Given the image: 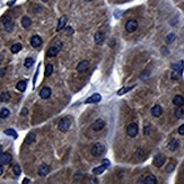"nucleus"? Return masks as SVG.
Listing matches in <instances>:
<instances>
[{"label":"nucleus","instance_id":"obj_1","mask_svg":"<svg viewBox=\"0 0 184 184\" xmlns=\"http://www.w3.org/2000/svg\"><path fill=\"white\" fill-rule=\"evenodd\" d=\"M105 153V146L102 143H95L92 148V155L95 157H100Z\"/></svg>","mask_w":184,"mask_h":184},{"label":"nucleus","instance_id":"obj_2","mask_svg":"<svg viewBox=\"0 0 184 184\" xmlns=\"http://www.w3.org/2000/svg\"><path fill=\"white\" fill-rule=\"evenodd\" d=\"M70 125H71V121H70V119H69V118H63V119L60 120L58 128H59V130H60L61 132H67V131L69 130Z\"/></svg>","mask_w":184,"mask_h":184},{"label":"nucleus","instance_id":"obj_3","mask_svg":"<svg viewBox=\"0 0 184 184\" xmlns=\"http://www.w3.org/2000/svg\"><path fill=\"white\" fill-rule=\"evenodd\" d=\"M138 28V21L136 19H130L129 21H127L125 24V31L129 32V33H133Z\"/></svg>","mask_w":184,"mask_h":184},{"label":"nucleus","instance_id":"obj_4","mask_svg":"<svg viewBox=\"0 0 184 184\" xmlns=\"http://www.w3.org/2000/svg\"><path fill=\"white\" fill-rule=\"evenodd\" d=\"M127 133L129 137H136L138 134V125L136 123H130L127 128Z\"/></svg>","mask_w":184,"mask_h":184},{"label":"nucleus","instance_id":"obj_5","mask_svg":"<svg viewBox=\"0 0 184 184\" xmlns=\"http://www.w3.org/2000/svg\"><path fill=\"white\" fill-rule=\"evenodd\" d=\"M165 162H166V157H165V155H162V154L155 156V158H154V165L156 167H162Z\"/></svg>","mask_w":184,"mask_h":184},{"label":"nucleus","instance_id":"obj_6","mask_svg":"<svg viewBox=\"0 0 184 184\" xmlns=\"http://www.w3.org/2000/svg\"><path fill=\"white\" fill-rule=\"evenodd\" d=\"M2 24H3L5 30L7 32H10L11 30H12V27H14V24H12L11 18L9 16H5V17L2 18Z\"/></svg>","mask_w":184,"mask_h":184},{"label":"nucleus","instance_id":"obj_7","mask_svg":"<svg viewBox=\"0 0 184 184\" xmlns=\"http://www.w3.org/2000/svg\"><path fill=\"white\" fill-rule=\"evenodd\" d=\"M12 160V156L9 153H2L0 155V163L1 164H9Z\"/></svg>","mask_w":184,"mask_h":184},{"label":"nucleus","instance_id":"obj_8","mask_svg":"<svg viewBox=\"0 0 184 184\" xmlns=\"http://www.w3.org/2000/svg\"><path fill=\"white\" fill-rule=\"evenodd\" d=\"M105 127V122L103 121L102 119H98V120H96L95 122L93 123L92 128L94 131H100V130H102L103 128Z\"/></svg>","mask_w":184,"mask_h":184},{"label":"nucleus","instance_id":"obj_9","mask_svg":"<svg viewBox=\"0 0 184 184\" xmlns=\"http://www.w3.org/2000/svg\"><path fill=\"white\" fill-rule=\"evenodd\" d=\"M102 100V96L100 95V94H94V95H92L91 97H88L86 101H85V103L86 104H92V103H98L100 101Z\"/></svg>","mask_w":184,"mask_h":184},{"label":"nucleus","instance_id":"obj_10","mask_svg":"<svg viewBox=\"0 0 184 184\" xmlns=\"http://www.w3.org/2000/svg\"><path fill=\"white\" fill-rule=\"evenodd\" d=\"M49 172H50V168H49V166L46 164H42L41 166L39 167V175L42 176V177L46 176L49 174Z\"/></svg>","mask_w":184,"mask_h":184},{"label":"nucleus","instance_id":"obj_11","mask_svg":"<svg viewBox=\"0 0 184 184\" xmlns=\"http://www.w3.org/2000/svg\"><path fill=\"white\" fill-rule=\"evenodd\" d=\"M171 68L173 69V71L175 72H181L183 71V68H184V63L183 61H178V62H176V63H173L172 66H171Z\"/></svg>","mask_w":184,"mask_h":184},{"label":"nucleus","instance_id":"obj_12","mask_svg":"<svg viewBox=\"0 0 184 184\" xmlns=\"http://www.w3.org/2000/svg\"><path fill=\"white\" fill-rule=\"evenodd\" d=\"M31 44L33 48H39L42 44V39L39 35H34L31 39Z\"/></svg>","mask_w":184,"mask_h":184},{"label":"nucleus","instance_id":"obj_13","mask_svg":"<svg viewBox=\"0 0 184 184\" xmlns=\"http://www.w3.org/2000/svg\"><path fill=\"white\" fill-rule=\"evenodd\" d=\"M88 67H89V61L84 60V61L78 63V66H77V71H79V72L85 71V70H87Z\"/></svg>","mask_w":184,"mask_h":184},{"label":"nucleus","instance_id":"obj_14","mask_svg":"<svg viewBox=\"0 0 184 184\" xmlns=\"http://www.w3.org/2000/svg\"><path fill=\"white\" fill-rule=\"evenodd\" d=\"M50 95H51V88H49V87H44V88H42L41 92H40V96H41V98H43V100L49 98V97H50Z\"/></svg>","mask_w":184,"mask_h":184},{"label":"nucleus","instance_id":"obj_15","mask_svg":"<svg viewBox=\"0 0 184 184\" xmlns=\"http://www.w3.org/2000/svg\"><path fill=\"white\" fill-rule=\"evenodd\" d=\"M162 113H163V109H162L160 105H155L153 109H151V114H153V116H155V118L160 116Z\"/></svg>","mask_w":184,"mask_h":184},{"label":"nucleus","instance_id":"obj_16","mask_svg":"<svg viewBox=\"0 0 184 184\" xmlns=\"http://www.w3.org/2000/svg\"><path fill=\"white\" fill-rule=\"evenodd\" d=\"M178 146H180V142H178V140H176V139H172L168 145H167V148L169 149V150H172V151H175L177 148H178Z\"/></svg>","mask_w":184,"mask_h":184},{"label":"nucleus","instance_id":"obj_17","mask_svg":"<svg viewBox=\"0 0 184 184\" xmlns=\"http://www.w3.org/2000/svg\"><path fill=\"white\" fill-rule=\"evenodd\" d=\"M66 24H67V16H62L60 17V19H59V23H58V26H57V31H61L63 30V27L66 26Z\"/></svg>","mask_w":184,"mask_h":184},{"label":"nucleus","instance_id":"obj_18","mask_svg":"<svg viewBox=\"0 0 184 184\" xmlns=\"http://www.w3.org/2000/svg\"><path fill=\"white\" fill-rule=\"evenodd\" d=\"M94 41L96 44H102L104 41V34L102 32H97L95 35H94Z\"/></svg>","mask_w":184,"mask_h":184},{"label":"nucleus","instance_id":"obj_19","mask_svg":"<svg viewBox=\"0 0 184 184\" xmlns=\"http://www.w3.org/2000/svg\"><path fill=\"white\" fill-rule=\"evenodd\" d=\"M173 103H174V105H176V106H182V105L184 104L183 96H181V95H176V96L173 98Z\"/></svg>","mask_w":184,"mask_h":184},{"label":"nucleus","instance_id":"obj_20","mask_svg":"<svg viewBox=\"0 0 184 184\" xmlns=\"http://www.w3.org/2000/svg\"><path fill=\"white\" fill-rule=\"evenodd\" d=\"M142 183H145V184H156L157 183V180H156V177H155L154 175H148V176H146V177H145V180L142 181Z\"/></svg>","mask_w":184,"mask_h":184},{"label":"nucleus","instance_id":"obj_21","mask_svg":"<svg viewBox=\"0 0 184 184\" xmlns=\"http://www.w3.org/2000/svg\"><path fill=\"white\" fill-rule=\"evenodd\" d=\"M31 25H32V21L30 17L24 16V17L21 18V26H23L24 28H28Z\"/></svg>","mask_w":184,"mask_h":184},{"label":"nucleus","instance_id":"obj_22","mask_svg":"<svg viewBox=\"0 0 184 184\" xmlns=\"http://www.w3.org/2000/svg\"><path fill=\"white\" fill-rule=\"evenodd\" d=\"M58 53H59V48H57V46H51V48L48 50V57H50V58L57 57Z\"/></svg>","mask_w":184,"mask_h":184},{"label":"nucleus","instance_id":"obj_23","mask_svg":"<svg viewBox=\"0 0 184 184\" xmlns=\"http://www.w3.org/2000/svg\"><path fill=\"white\" fill-rule=\"evenodd\" d=\"M106 167H107V166L103 164L102 166H98V167H95V168L93 169V173H94V174H96V175H100V174H102L103 172H104V171L106 169Z\"/></svg>","mask_w":184,"mask_h":184},{"label":"nucleus","instance_id":"obj_24","mask_svg":"<svg viewBox=\"0 0 184 184\" xmlns=\"http://www.w3.org/2000/svg\"><path fill=\"white\" fill-rule=\"evenodd\" d=\"M26 86H27V82H25V80H21L19 82H17L16 88H17L19 92H24V91L26 89Z\"/></svg>","mask_w":184,"mask_h":184},{"label":"nucleus","instance_id":"obj_25","mask_svg":"<svg viewBox=\"0 0 184 184\" xmlns=\"http://www.w3.org/2000/svg\"><path fill=\"white\" fill-rule=\"evenodd\" d=\"M35 141V134L34 133H28L27 134V137L25 138V143L26 145H31V143H33Z\"/></svg>","mask_w":184,"mask_h":184},{"label":"nucleus","instance_id":"obj_26","mask_svg":"<svg viewBox=\"0 0 184 184\" xmlns=\"http://www.w3.org/2000/svg\"><path fill=\"white\" fill-rule=\"evenodd\" d=\"M9 100H10V94L8 92H3L1 93V95H0V101L1 102H9Z\"/></svg>","mask_w":184,"mask_h":184},{"label":"nucleus","instance_id":"obj_27","mask_svg":"<svg viewBox=\"0 0 184 184\" xmlns=\"http://www.w3.org/2000/svg\"><path fill=\"white\" fill-rule=\"evenodd\" d=\"M21 50V43H15V44H12V46L10 48V51L12 52V53H18Z\"/></svg>","mask_w":184,"mask_h":184},{"label":"nucleus","instance_id":"obj_28","mask_svg":"<svg viewBox=\"0 0 184 184\" xmlns=\"http://www.w3.org/2000/svg\"><path fill=\"white\" fill-rule=\"evenodd\" d=\"M136 87V85H133V86H130V87H123V88H121L119 92H118V95L119 96H121V95H124L125 93H128V92H130L132 88H134Z\"/></svg>","mask_w":184,"mask_h":184},{"label":"nucleus","instance_id":"obj_29","mask_svg":"<svg viewBox=\"0 0 184 184\" xmlns=\"http://www.w3.org/2000/svg\"><path fill=\"white\" fill-rule=\"evenodd\" d=\"M175 116L177 118V119H182L184 116V111L182 107H177L176 110H175Z\"/></svg>","mask_w":184,"mask_h":184},{"label":"nucleus","instance_id":"obj_30","mask_svg":"<svg viewBox=\"0 0 184 184\" xmlns=\"http://www.w3.org/2000/svg\"><path fill=\"white\" fill-rule=\"evenodd\" d=\"M5 134H7V136H10V137H14V138H17V132L15 131V130H12V129H7V130H5L3 131Z\"/></svg>","mask_w":184,"mask_h":184},{"label":"nucleus","instance_id":"obj_31","mask_svg":"<svg viewBox=\"0 0 184 184\" xmlns=\"http://www.w3.org/2000/svg\"><path fill=\"white\" fill-rule=\"evenodd\" d=\"M52 72H53V66H52V64H48V66L45 67V76H46V77H50L52 75Z\"/></svg>","mask_w":184,"mask_h":184},{"label":"nucleus","instance_id":"obj_32","mask_svg":"<svg viewBox=\"0 0 184 184\" xmlns=\"http://www.w3.org/2000/svg\"><path fill=\"white\" fill-rule=\"evenodd\" d=\"M9 116V110L8 109H2L1 111H0V118L1 119H6V118H8Z\"/></svg>","mask_w":184,"mask_h":184},{"label":"nucleus","instance_id":"obj_33","mask_svg":"<svg viewBox=\"0 0 184 184\" xmlns=\"http://www.w3.org/2000/svg\"><path fill=\"white\" fill-rule=\"evenodd\" d=\"M33 63H34V60H33V58H27L25 62H24V66L26 67V68H31L32 66H33Z\"/></svg>","mask_w":184,"mask_h":184},{"label":"nucleus","instance_id":"obj_34","mask_svg":"<svg viewBox=\"0 0 184 184\" xmlns=\"http://www.w3.org/2000/svg\"><path fill=\"white\" fill-rule=\"evenodd\" d=\"M12 171H14V174L16 175V176H19L21 175V167H19V165H15L14 166V168H12Z\"/></svg>","mask_w":184,"mask_h":184},{"label":"nucleus","instance_id":"obj_35","mask_svg":"<svg viewBox=\"0 0 184 184\" xmlns=\"http://www.w3.org/2000/svg\"><path fill=\"white\" fill-rule=\"evenodd\" d=\"M174 40H175V34H173V33L168 34V36L166 37V42H167V43H171V42H173Z\"/></svg>","mask_w":184,"mask_h":184},{"label":"nucleus","instance_id":"obj_36","mask_svg":"<svg viewBox=\"0 0 184 184\" xmlns=\"http://www.w3.org/2000/svg\"><path fill=\"white\" fill-rule=\"evenodd\" d=\"M174 168H175V164H173V163H171V164H168L167 165V167H166V172H172L173 171Z\"/></svg>","mask_w":184,"mask_h":184},{"label":"nucleus","instance_id":"obj_37","mask_svg":"<svg viewBox=\"0 0 184 184\" xmlns=\"http://www.w3.org/2000/svg\"><path fill=\"white\" fill-rule=\"evenodd\" d=\"M177 131H178V133H180L181 136H184V124H182V125L178 128V130H177Z\"/></svg>","mask_w":184,"mask_h":184},{"label":"nucleus","instance_id":"obj_38","mask_svg":"<svg viewBox=\"0 0 184 184\" xmlns=\"http://www.w3.org/2000/svg\"><path fill=\"white\" fill-rule=\"evenodd\" d=\"M145 133H146V134H150V125H147V127H146Z\"/></svg>","mask_w":184,"mask_h":184},{"label":"nucleus","instance_id":"obj_39","mask_svg":"<svg viewBox=\"0 0 184 184\" xmlns=\"http://www.w3.org/2000/svg\"><path fill=\"white\" fill-rule=\"evenodd\" d=\"M3 164H1L0 163V176L2 175V173H3V166H2Z\"/></svg>","mask_w":184,"mask_h":184},{"label":"nucleus","instance_id":"obj_40","mask_svg":"<svg viewBox=\"0 0 184 184\" xmlns=\"http://www.w3.org/2000/svg\"><path fill=\"white\" fill-rule=\"evenodd\" d=\"M103 162H104V165H106V166H109V165H110V162H109V159H104Z\"/></svg>","mask_w":184,"mask_h":184},{"label":"nucleus","instance_id":"obj_41","mask_svg":"<svg viewBox=\"0 0 184 184\" xmlns=\"http://www.w3.org/2000/svg\"><path fill=\"white\" fill-rule=\"evenodd\" d=\"M23 183H24V184H28V183H30V180H28V178H24Z\"/></svg>","mask_w":184,"mask_h":184},{"label":"nucleus","instance_id":"obj_42","mask_svg":"<svg viewBox=\"0 0 184 184\" xmlns=\"http://www.w3.org/2000/svg\"><path fill=\"white\" fill-rule=\"evenodd\" d=\"M2 154V147H1V145H0V155Z\"/></svg>","mask_w":184,"mask_h":184},{"label":"nucleus","instance_id":"obj_43","mask_svg":"<svg viewBox=\"0 0 184 184\" xmlns=\"http://www.w3.org/2000/svg\"><path fill=\"white\" fill-rule=\"evenodd\" d=\"M1 59H2V55H0V60H1Z\"/></svg>","mask_w":184,"mask_h":184},{"label":"nucleus","instance_id":"obj_44","mask_svg":"<svg viewBox=\"0 0 184 184\" xmlns=\"http://www.w3.org/2000/svg\"><path fill=\"white\" fill-rule=\"evenodd\" d=\"M42 1H44V2H45V1H48V0H42Z\"/></svg>","mask_w":184,"mask_h":184},{"label":"nucleus","instance_id":"obj_45","mask_svg":"<svg viewBox=\"0 0 184 184\" xmlns=\"http://www.w3.org/2000/svg\"><path fill=\"white\" fill-rule=\"evenodd\" d=\"M86 1H92V0H86Z\"/></svg>","mask_w":184,"mask_h":184},{"label":"nucleus","instance_id":"obj_46","mask_svg":"<svg viewBox=\"0 0 184 184\" xmlns=\"http://www.w3.org/2000/svg\"><path fill=\"white\" fill-rule=\"evenodd\" d=\"M183 174H184V171H183Z\"/></svg>","mask_w":184,"mask_h":184}]
</instances>
